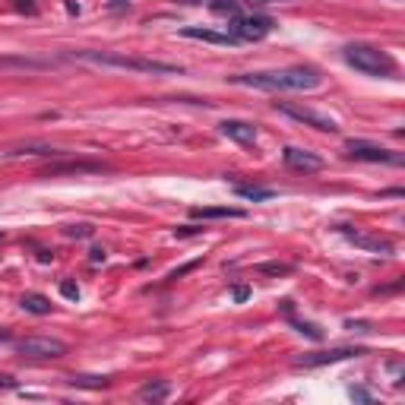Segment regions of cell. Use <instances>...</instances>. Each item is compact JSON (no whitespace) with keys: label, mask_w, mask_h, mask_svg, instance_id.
I'll use <instances>...</instances> for the list:
<instances>
[{"label":"cell","mask_w":405,"mask_h":405,"mask_svg":"<svg viewBox=\"0 0 405 405\" xmlns=\"http://www.w3.org/2000/svg\"><path fill=\"white\" fill-rule=\"evenodd\" d=\"M92 232H95L92 225H70V228H67L70 238H92Z\"/></svg>","instance_id":"obj_21"},{"label":"cell","mask_w":405,"mask_h":405,"mask_svg":"<svg viewBox=\"0 0 405 405\" xmlns=\"http://www.w3.org/2000/svg\"><path fill=\"white\" fill-rule=\"evenodd\" d=\"M209 10H212V13H218V16H241L238 13V10H241V0H212Z\"/></svg>","instance_id":"obj_16"},{"label":"cell","mask_w":405,"mask_h":405,"mask_svg":"<svg viewBox=\"0 0 405 405\" xmlns=\"http://www.w3.org/2000/svg\"><path fill=\"white\" fill-rule=\"evenodd\" d=\"M168 390H171L168 383H146L143 390H140V396H143V399H165Z\"/></svg>","instance_id":"obj_18"},{"label":"cell","mask_w":405,"mask_h":405,"mask_svg":"<svg viewBox=\"0 0 405 405\" xmlns=\"http://www.w3.org/2000/svg\"><path fill=\"white\" fill-rule=\"evenodd\" d=\"M218 130H222V136H228V140H234V143H241V146L256 143V127L247 124V120H222Z\"/></svg>","instance_id":"obj_10"},{"label":"cell","mask_w":405,"mask_h":405,"mask_svg":"<svg viewBox=\"0 0 405 405\" xmlns=\"http://www.w3.org/2000/svg\"><path fill=\"white\" fill-rule=\"evenodd\" d=\"M184 38H196V41H209V45H238V38L228 35V32H212V29H196V26H190V29L180 32Z\"/></svg>","instance_id":"obj_12"},{"label":"cell","mask_w":405,"mask_h":405,"mask_svg":"<svg viewBox=\"0 0 405 405\" xmlns=\"http://www.w3.org/2000/svg\"><path fill=\"white\" fill-rule=\"evenodd\" d=\"M250 298V288L247 285H238L234 288V301H247Z\"/></svg>","instance_id":"obj_25"},{"label":"cell","mask_w":405,"mask_h":405,"mask_svg":"<svg viewBox=\"0 0 405 405\" xmlns=\"http://www.w3.org/2000/svg\"><path fill=\"white\" fill-rule=\"evenodd\" d=\"M276 108L282 114H288L292 120H298V124H308V127L320 130V133H336L339 130V124L330 117V114H320V111H314V108L292 105V102H276Z\"/></svg>","instance_id":"obj_5"},{"label":"cell","mask_w":405,"mask_h":405,"mask_svg":"<svg viewBox=\"0 0 405 405\" xmlns=\"http://www.w3.org/2000/svg\"><path fill=\"white\" fill-rule=\"evenodd\" d=\"M13 386H16L13 377H0V390H13Z\"/></svg>","instance_id":"obj_26"},{"label":"cell","mask_w":405,"mask_h":405,"mask_svg":"<svg viewBox=\"0 0 405 405\" xmlns=\"http://www.w3.org/2000/svg\"><path fill=\"white\" fill-rule=\"evenodd\" d=\"M70 383H73V386H83V390H105L111 380H108V377H73Z\"/></svg>","instance_id":"obj_17"},{"label":"cell","mask_w":405,"mask_h":405,"mask_svg":"<svg viewBox=\"0 0 405 405\" xmlns=\"http://www.w3.org/2000/svg\"><path fill=\"white\" fill-rule=\"evenodd\" d=\"M92 263H105V250H92Z\"/></svg>","instance_id":"obj_29"},{"label":"cell","mask_w":405,"mask_h":405,"mask_svg":"<svg viewBox=\"0 0 405 405\" xmlns=\"http://www.w3.org/2000/svg\"><path fill=\"white\" fill-rule=\"evenodd\" d=\"M194 218H244V209H232V206H196Z\"/></svg>","instance_id":"obj_13"},{"label":"cell","mask_w":405,"mask_h":405,"mask_svg":"<svg viewBox=\"0 0 405 405\" xmlns=\"http://www.w3.org/2000/svg\"><path fill=\"white\" fill-rule=\"evenodd\" d=\"M260 272H266V276H285V272H292V266L288 263H263Z\"/></svg>","instance_id":"obj_20"},{"label":"cell","mask_w":405,"mask_h":405,"mask_svg":"<svg viewBox=\"0 0 405 405\" xmlns=\"http://www.w3.org/2000/svg\"><path fill=\"white\" fill-rule=\"evenodd\" d=\"M241 3H254V7H263V3H285V0H241Z\"/></svg>","instance_id":"obj_27"},{"label":"cell","mask_w":405,"mask_h":405,"mask_svg":"<svg viewBox=\"0 0 405 405\" xmlns=\"http://www.w3.org/2000/svg\"><path fill=\"white\" fill-rule=\"evenodd\" d=\"M23 310L26 314H35V317H45V314H51V301L45 298V294H26L23 301Z\"/></svg>","instance_id":"obj_14"},{"label":"cell","mask_w":405,"mask_h":405,"mask_svg":"<svg viewBox=\"0 0 405 405\" xmlns=\"http://www.w3.org/2000/svg\"><path fill=\"white\" fill-rule=\"evenodd\" d=\"M352 399H361V402H368V393H364V390H352Z\"/></svg>","instance_id":"obj_28"},{"label":"cell","mask_w":405,"mask_h":405,"mask_svg":"<svg viewBox=\"0 0 405 405\" xmlns=\"http://www.w3.org/2000/svg\"><path fill=\"white\" fill-rule=\"evenodd\" d=\"M16 352L29 361H51V358H64V355H67V346L51 336H29L16 346Z\"/></svg>","instance_id":"obj_4"},{"label":"cell","mask_w":405,"mask_h":405,"mask_svg":"<svg viewBox=\"0 0 405 405\" xmlns=\"http://www.w3.org/2000/svg\"><path fill=\"white\" fill-rule=\"evenodd\" d=\"M60 292H64V298H79V288H76L73 282H64V285H60Z\"/></svg>","instance_id":"obj_24"},{"label":"cell","mask_w":405,"mask_h":405,"mask_svg":"<svg viewBox=\"0 0 405 405\" xmlns=\"http://www.w3.org/2000/svg\"><path fill=\"white\" fill-rule=\"evenodd\" d=\"M70 57L89 60V64H98V67L133 70V73H152V76H174V73H180L178 64H162V60L130 57V54H114V51H73Z\"/></svg>","instance_id":"obj_2"},{"label":"cell","mask_w":405,"mask_h":405,"mask_svg":"<svg viewBox=\"0 0 405 405\" xmlns=\"http://www.w3.org/2000/svg\"><path fill=\"white\" fill-rule=\"evenodd\" d=\"M234 194L244 196V200H254V202H263V200H272V190L270 187H250V184H234Z\"/></svg>","instance_id":"obj_15"},{"label":"cell","mask_w":405,"mask_h":405,"mask_svg":"<svg viewBox=\"0 0 405 405\" xmlns=\"http://www.w3.org/2000/svg\"><path fill=\"white\" fill-rule=\"evenodd\" d=\"M364 355V348H330V352H314V355H301L298 368H323V364H336V361H348Z\"/></svg>","instance_id":"obj_9"},{"label":"cell","mask_w":405,"mask_h":405,"mask_svg":"<svg viewBox=\"0 0 405 405\" xmlns=\"http://www.w3.org/2000/svg\"><path fill=\"white\" fill-rule=\"evenodd\" d=\"M232 83L263 92H308V89H320L323 76L310 67H288V70H266V73H241L232 76Z\"/></svg>","instance_id":"obj_1"},{"label":"cell","mask_w":405,"mask_h":405,"mask_svg":"<svg viewBox=\"0 0 405 405\" xmlns=\"http://www.w3.org/2000/svg\"><path fill=\"white\" fill-rule=\"evenodd\" d=\"M346 60L364 76H396V60L374 45H348Z\"/></svg>","instance_id":"obj_3"},{"label":"cell","mask_w":405,"mask_h":405,"mask_svg":"<svg viewBox=\"0 0 405 405\" xmlns=\"http://www.w3.org/2000/svg\"><path fill=\"white\" fill-rule=\"evenodd\" d=\"M346 149L348 158H358V162H383V165H402L405 162L399 152H390L377 143H368V140H348Z\"/></svg>","instance_id":"obj_7"},{"label":"cell","mask_w":405,"mask_h":405,"mask_svg":"<svg viewBox=\"0 0 405 405\" xmlns=\"http://www.w3.org/2000/svg\"><path fill=\"white\" fill-rule=\"evenodd\" d=\"M79 174V171H102V165H60V168H51V171H48V178H51V174Z\"/></svg>","instance_id":"obj_19"},{"label":"cell","mask_w":405,"mask_h":405,"mask_svg":"<svg viewBox=\"0 0 405 405\" xmlns=\"http://www.w3.org/2000/svg\"><path fill=\"white\" fill-rule=\"evenodd\" d=\"M174 234H178V238H187V234H202V228L200 225H180V228H174Z\"/></svg>","instance_id":"obj_23"},{"label":"cell","mask_w":405,"mask_h":405,"mask_svg":"<svg viewBox=\"0 0 405 405\" xmlns=\"http://www.w3.org/2000/svg\"><path fill=\"white\" fill-rule=\"evenodd\" d=\"M282 158H285V165L294 168V171H304V174H314V171H323V162L317 152L310 149H298V146H285V152H282Z\"/></svg>","instance_id":"obj_8"},{"label":"cell","mask_w":405,"mask_h":405,"mask_svg":"<svg viewBox=\"0 0 405 405\" xmlns=\"http://www.w3.org/2000/svg\"><path fill=\"white\" fill-rule=\"evenodd\" d=\"M339 232L346 234V238H352L358 247L370 250V254H383V256H390V254H393V244H390L386 238H377V234H361V232H348L346 225L339 228Z\"/></svg>","instance_id":"obj_11"},{"label":"cell","mask_w":405,"mask_h":405,"mask_svg":"<svg viewBox=\"0 0 405 405\" xmlns=\"http://www.w3.org/2000/svg\"><path fill=\"white\" fill-rule=\"evenodd\" d=\"M298 332H304V336H310V339H323V332L317 330L314 323H298Z\"/></svg>","instance_id":"obj_22"},{"label":"cell","mask_w":405,"mask_h":405,"mask_svg":"<svg viewBox=\"0 0 405 405\" xmlns=\"http://www.w3.org/2000/svg\"><path fill=\"white\" fill-rule=\"evenodd\" d=\"M272 19L270 16H234L228 26V35H234L238 41H260L272 32Z\"/></svg>","instance_id":"obj_6"}]
</instances>
